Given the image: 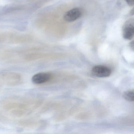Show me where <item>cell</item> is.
<instances>
[{"mask_svg": "<svg viewBox=\"0 0 134 134\" xmlns=\"http://www.w3.org/2000/svg\"><path fill=\"white\" fill-rule=\"evenodd\" d=\"M133 19L127 20L123 27V36L125 40H131L134 35V24Z\"/></svg>", "mask_w": 134, "mask_h": 134, "instance_id": "obj_1", "label": "cell"}, {"mask_svg": "<svg viewBox=\"0 0 134 134\" xmlns=\"http://www.w3.org/2000/svg\"><path fill=\"white\" fill-rule=\"evenodd\" d=\"M83 14L80 8H75L67 12L63 16L64 20L67 22H72L80 18Z\"/></svg>", "mask_w": 134, "mask_h": 134, "instance_id": "obj_2", "label": "cell"}, {"mask_svg": "<svg viewBox=\"0 0 134 134\" xmlns=\"http://www.w3.org/2000/svg\"><path fill=\"white\" fill-rule=\"evenodd\" d=\"M92 73L94 76L97 77H107L111 74V70L107 66L102 65L96 66L92 68Z\"/></svg>", "mask_w": 134, "mask_h": 134, "instance_id": "obj_3", "label": "cell"}, {"mask_svg": "<svg viewBox=\"0 0 134 134\" xmlns=\"http://www.w3.org/2000/svg\"><path fill=\"white\" fill-rule=\"evenodd\" d=\"M51 78V74L49 73L41 72L34 75L32 77L33 83L36 84L43 83L48 81Z\"/></svg>", "mask_w": 134, "mask_h": 134, "instance_id": "obj_4", "label": "cell"}, {"mask_svg": "<svg viewBox=\"0 0 134 134\" xmlns=\"http://www.w3.org/2000/svg\"><path fill=\"white\" fill-rule=\"evenodd\" d=\"M123 97L127 101L133 102L134 101V92L133 91H127L124 93Z\"/></svg>", "mask_w": 134, "mask_h": 134, "instance_id": "obj_5", "label": "cell"}, {"mask_svg": "<svg viewBox=\"0 0 134 134\" xmlns=\"http://www.w3.org/2000/svg\"><path fill=\"white\" fill-rule=\"evenodd\" d=\"M127 4L129 6L132 7L134 4V0H125Z\"/></svg>", "mask_w": 134, "mask_h": 134, "instance_id": "obj_6", "label": "cell"}, {"mask_svg": "<svg viewBox=\"0 0 134 134\" xmlns=\"http://www.w3.org/2000/svg\"><path fill=\"white\" fill-rule=\"evenodd\" d=\"M131 47L133 49V42L132 41V42H131Z\"/></svg>", "mask_w": 134, "mask_h": 134, "instance_id": "obj_7", "label": "cell"}]
</instances>
